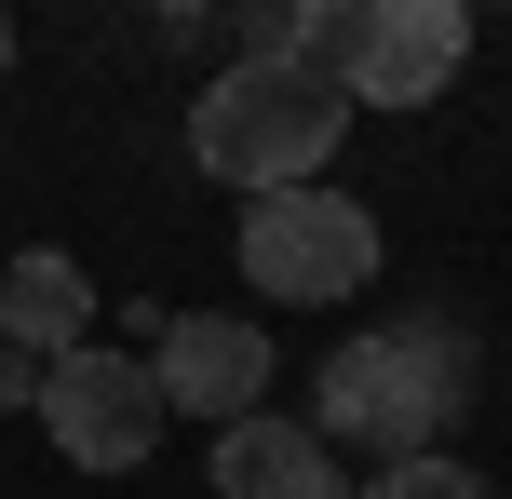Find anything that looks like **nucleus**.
Listing matches in <instances>:
<instances>
[{
	"label": "nucleus",
	"instance_id": "f257e3e1",
	"mask_svg": "<svg viewBox=\"0 0 512 499\" xmlns=\"http://www.w3.org/2000/svg\"><path fill=\"white\" fill-rule=\"evenodd\" d=\"M459 405H472V324H445V311L364 324V338H337L324 378H310V432H324V446H364L378 473L391 459H445Z\"/></svg>",
	"mask_w": 512,
	"mask_h": 499
},
{
	"label": "nucleus",
	"instance_id": "f03ea898",
	"mask_svg": "<svg viewBox=\"0 0 512 499\" xmlns=\"http://www.w3.org/2000/svg\"><path fill=\"white\" fill-rule=\"evenodd\" d=\"M337 135H351V81L230 54V68L189 95V176L243 189V203H283V189H324Z\"/></svg>",
	"mask_w": 512,
	"mask_h": 499
},
{
	"label": "nucleus",
	"instance_id": "7ed1b4c3",
	"mask_svg": "<svg viewBox=\"0 0 512 499\" xmlns=\"http://www.w3.org/2000/svg\"><path fill=\"white\" fill-rule=\"evenodd\" d=\"M243 284L270 311H337V297L378 284V203L351 189H283V203H243Z\"/></svg>",
	"mask_w": 512,
	"mask_h": 499
},
{
	"label": "nucleus",
	"instance_id": "20e7f679",
	"mask_svg": "<svg viewBox=\"0 0 512 499\" xmlns=\"http://www.w3.org/2000/svg\"><path fill=\"white\" fill-rule=\"evenodd\" d=\"M162 378H149V351H108V338H81L68 365H41V432L81 459V473H135V459L162 446Z\"/></svg>",
	"mask_w": 512,
	"mask_h": 499
},
{
	"label": "nucleus",
	"instance_id": "39448f33",
	"mask_svg": "<svg viewBox=\"0 0 512 499\" xmlns=\"http://www.w3.org/2000/svg\"><path fill=\"white\" fill-rule=\"evenodd\" d=\"M472 68V14L459 0H364L351 27V108H432Z\"/></svg>",
	"mask_w": 512,
	"mask_h": 499
},
{
	"label": "nucleus",
	"instance_id": "423d86ee",
	"mask_svg": "<svg viewBox=\"0 0 512 499\" xmlns=\"http://www.w3.org/2000/svg\"><path fill=\"white\" fill-rule=\"evenodd\" d=\"M149 378H162V405L176 419H256L270 405V324H243V311H189V324H162L149 338Z\"/></svg>",
	"mask_w": 512,
	"mask_h": 499
},
{
	"label": "nucleus",
	"instance_id": "0eeeda50",
	"mask_svg": "<svg viewBox=\"0 0 512 499\" xmlns=\"http://www.w3.org/2000/svg\"><path fill=\"white\" fill-rule=\"evenodd\" d=\"M216 499H351V473H337V446L324 432H297V419H230L216 432Z\"/></svg>",
	"mask_w": 512,
	"mask_h": 499
},
{
	"label": "nucleus",
	"instance_id": "6e6552de",
	"mask_svg": "<svg viewBox=\"0 0 512 499\" xmlns=\"http://www.w3.org/2000/svg\"><path fill=\"white\" fill-rule=\"evenodd\" d=\"M81 324H95V284H81V257H54V243H27L14 270H0V338L41 351V365H68Z\"/></svg>",
	"mask_w": 512,
	"mask_h": 499
},
{
	"label": "nucleus",
	"instance_id": "1a4fd4ad",
	"mask_svg": "<svg viewBox=\"0 0 512 499\" xmlns=\"http://www.w3.org/2000/svg\"><path fill=\"white\" fill-rule=\"evenodd\" d=\"M364 499H499V486L472 473V459H391V473L364 486Z\"/></svg>",
	"mask_w": 512,
	"mask_h": 499
},
{
	"label": "nucleus",
	"instance_id": "9d476101",
	"mask_svg": "<svg viewBox=\"0 0 512 499\" xmlns=\"http://www.w3.org/2000/svg\"><path fill=\"white\" fill-rule=\"evenodd\" d=\"M14 405L41 419V351H14V338H0V419H14Z\"/></svg>",
	"mask_w": 512,
	"mask_h": 499
},
{
	"label": "nucleus",
	"instance_id": "9b49d317",
	"mask_svg": "<svg viewBox=\"0 0 512 499\" xmlns=\"http://www.w3.org/2000/svg\"><path fill=\"white\" fill-rule=\"evenodd\" d=\"M0 68H14V14H0Z\"/></svg>",
	"mask_w": 512,
	"mask_h": 499
}]
</instances>
